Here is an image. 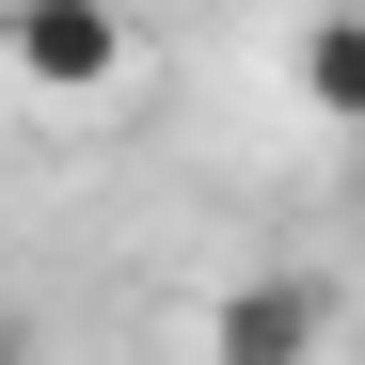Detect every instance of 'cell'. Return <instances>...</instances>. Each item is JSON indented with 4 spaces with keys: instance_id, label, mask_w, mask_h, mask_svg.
I'll return each instance as SVG.
<instances>
[{
    "instance_id": "1",
    "label": "cell",
    "mask_w": 365,
    "mask_h": 365,
    "mask_svg": "<svg viewBox=\"0 0 365 365\" xmlns=\"http://www.w3.org/2000/svg\"><path fill=\"white\" fill-rule=\"evenodd\" d=\"M0 80H16L32 111L128 96V0H0Z\"/></svg>"
},
{
    "instance_id": "2",
    "label": "cell",
    "mask_w": 365,
    "mask_h": 365,
    "mask_svg": "<svg viewBox=\"0 0 365 365\" xmlns=\"http://www.w3.org/2000/svg\"><path fill=\"white\" fill-rule=\"evenodd\" d=\"M334 349V286L318 270H238L207 302V365H318Z\"/></svg>"
},
{
    "instance_id": "3",
    "label": "cell",
    "mask_w": 365,
    "mask_h": 365,
    "mask_svg": "<svg viewBox=\"0 0 365 365\" xmlns=\"http://www.w3.org/2000/svg\"><path fill=\"white\" fill-rule=\"evenodd\" d=\"M286 80H302V111H318V128H349V143H365V0H334V16H302Z\"/></svg>"
},
{
    "instance_id": "4",
    "label": "cell",
    "mask_w": 365,
    "mask_h": 365,
    "mask_svg": "<svg viewBox=\"0 0 365 365\" xmlns=\"http://www.w3.org/2000/svg\"><path fill=\"white\" fill-rule=\"evenodd\" d=\"M0 365H32V318H16V302H0Z\"/></svg>"
}]
</instances>
